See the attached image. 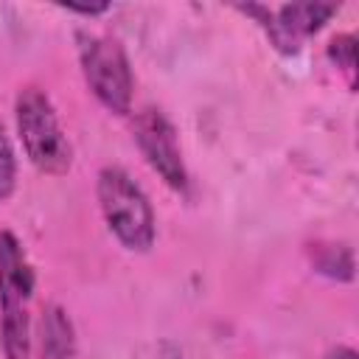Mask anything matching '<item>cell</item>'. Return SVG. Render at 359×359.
Listing matches in <instances>:
<instances>
[{
    "mask_svg": "<svg viewBox=\"0 0 359 359\" xmlns=\"http://www.w3.org/2000/svg\"><path fill=\"white\" fill-rule=\"evenodd\" d=\"M132 140L146 160V165L177 194H188L191 177L182 160V149L177 140V129L168 115L157 107H143L132 121Z\"/></svg>",
    "mask_w": 359,
    "mask_h": 359,
    "instance_id": "obj_6",
    "label": "cell"
},
{
    "mask_svg": "<svg viewBox=\"0 0 359 359\" xmlns=\"http://www.w3.org/2000/svg\"><path fill=\"white\" fill-rule=\"evenodd\" d=\"M328 62L345 76L348 90L356 87V36L353 34H334L325 45Z\"/></svg>",
    "mask_w": 359,
    "mask_h": 359,
    "instance_id": "obj_9",
    "label": "cell"
},
{
    "mask_svg": "<svg viewBox=\"0 0 359 359\" xmlns=\"http://www.w3.org/2000/svg\"><path fill=\"white\" fill-rule=\"evenodd\" d=\"M14 121L28 163L48 177H65L73 165V146L50 95L34 84L22 87L14 98Z\"/></svg>",
    "mask_w": 359,
    "mask_h": 359,
    "instance_id": "obj_3",
    "label": "cell"
},
{
    "mask_svg": "<svg viewBox=\"0 0 359 359\" xmlns=\"http://www.w3.org/2000/svg\"><path fill=\"white\" fill-rule=\"evenodd\" d=\"M325 359H359V353L351 345H334V348H328Z\"/></svg>",
    "mask_w": 359,
    "mask_h": 359,
    "instance_id": "obj_12",
    "label": "cell"
},
{
    "mask_svg": "<svg viewBox=\"0 0 359 359\" xmlns=\"http://www.w3.org/2000/svg\"><path fill=\"white\" fill-rule=\"evenodd\" d=\"M95 196L107 230L129 252H149L157 238V219L146 191L121 165H104L95 177Z\"/></svg>",
    "mask_w": 359,
    "mask_h": 359,
    "instance_id": "obj_2",
    "label": "cell"
},
{
    "mask_svg": "<svg viewBox=\"0 0 359 359\" xmlns=\"http://www.w3.org/2000/svg\"><path fill=\"white\" fill-rule=\"evenodd\" d=\"M76 56L93 98L112 115H129L132 95H135V76H132L126 48L115 36L79 28Z\"/></svg>",
    "mask_w": 359,
    "mask_h": 359,
    "instance_id": "obj_4",
    "label": "cell"
},
{
    "mask_svg": "<svg viewBox=\"0 0 359 359\" xmlns=\"http://www.w3.org/2000/svg\"><path fill=\"white\" fill-rule=\"evenodd\" d=\"M309 261L314 272L331 278V280H353V250L348 244H334V241H314L309 247Z\"/></svg>",
    "mask_w": 359,
    "mask_h": 359,
    "instance_id": "obj_8",
    "label": "cell"
},
{
    "mask_svg": "<svg viewBox=\"0 0 359 359\" xmlns=\"http://www.w3.org/2000/svg\"><path fill=\"white\" fill-rule=\"evenodd\" d=\"M241 14L252 17L258 28L266 34L269 45L283 56H297L303 42L323 31L328 20L339 11L334 3H286L280 8H266L258 3H241L236 6Z\"/></svg>",
    "mask_w": 359,
    "mask_h": 359,
    "instance_id": "obj_5",
    "label": "cell"
},
{
    "mask_svg": "<svg viewBox=\"0 0 359 359\" xmlns=\"http://www.w3.org/2000/svg\"><path fill=\"white\" fill-rule=\"evenodd\" d=\"M36 272L22 241L0 230V348L6 359H31V300Z\"/></svg>",
    "mask_w": 359,
    "mask_h": 359,
    "instance_id": "obj_1",
    "label": "cell"
},
{
    "mask_svg": "<svg viewBox=\"0 0 359 359\" xmlns=\"http://www.w3.org/2000/svg\"><path fill=\"white\" fill-rule=\"evenodd\" d=\"M39 359H79V342L70 314L48 303L39 317Z\"/></svg>",
    "mask_w": 359,
    "mask_h": 359,
    "instance_id": "obj_7",
    "label": "cell"
},
{
    "mask_svg": "<svg viewBox=\"0 0 359 359\" xmlns=\"http://www.w3.org/2000/svg\"><path fill=\"white\" fill-rule=\"evenodd\" d=\"M65 11H70V14H81V17H101V14H107L112 6L109 3H98V6H76V3H67V6H62Z\"/></svg>",
    "mask_w": 359,
    "mask_h": 359,
    "instance_id": "obj_11",
    "label": "cell"
},
{
    "mask_svg": "<svg viewBox=\"0 0 359 359\" xmlns=\"http://www.w3.org/2000/svg\"><path fill=\"white\" fill-rule=\"evenodd\" d=\"M17 191V151L14 143L0 123V202H8Z\"/></svg>",
    "mask_w": 359,
    "mask_h": 359,
    "instance_id": "obj_10",
    "label": "cell"
}]
</instances>
